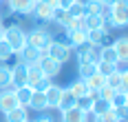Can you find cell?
Returning <instances> with one entry per match:
<instances>
[{
	"instance_id": "1",
	"label": "cell",
	"mask_w": 128,
	"mask_h": 122,
	"mask_svg": "<svg viewBox=\"0 0 128 122\" xmlns=\"http://www.w3.org/2000/svg\"><path fill=\"white\" fill-rule=\"evenodd\" d=\"M46 55H51L53 60H58L60 65L68 62L73 58V47L66 42L64 31H62V36H53V42L49 44V49H46Z\"/></svg>"
},
{
	"instance_id": "2",
	"label": "cell",
	"mask_w": 128,
	"mask_h": 122,
	"mask_svg": "<svg viewBox=\"0 0 128 122\" xmlns=\"http://www.w3.org/2000/svg\"><path fill=\"white\" fill-rule=\"evenodd\" d=\"M51 42H53V31L42 27V25H36L31 31H26V44L40 49L42 53H46V49H49Z\"/></svg>"
},
{
	"instance_id": "3",
	"label": "cell",
	"mask_w": 128,
	"mask_h": 122,
	"mask_svg": "<svg viewBox=\"0 0 128 122\" xmlns=\"http://www.w3.org/2000/svg\"><path fill=\"white\" fill-rule=\"evenodd\" d=\"M2 40L11 47L13 53H18L26 44V29H22V27H2Z\"/></svg>"
},
{
	"instance_id": "4",
	"label": "cell",
	"mask_w": 128,
	"mask_h": 122,
	"mask_svg": "<svg viewBox=\"0 0 128 122\" xmlns=\"http://www.w3.org/2000/svg\"><path fill=\"white\" fill-rule=\"evenodd\" d=\"M26 84L33 89V91H44L49 84H51V78H46L42 73V69L36 65H26Z\"/></svg>"
},
{
	"instance_id": "5",
	"label": "cell",
	"mask_w": 128,
	"mask_h": 122,
	"mask_svg": "<svg viewBox=\"0 0 128 122\" xmlns=\"http://www.w3.org/2000/svg\"><path fill=\"white\" fill-rule=\"evenodd\" d=\"M53 14H55V9L53 7H49L44 0H38L36 2V7H33V14L29 16V18H33L36 20V25H49V22H53Z\"/></svg>"
},
{
	"instance_id": "6",
	"label": "cell",
	"mask_w": 128,
	"mask_h": 122,
	"mask_svg": "<svg viewBox=\"0 0 128 122\" xmlns=\"http://www.w3.org/2000/svg\"><path fill=\"white\" fill-rule=\"evenodd\" d=\"M110 18L115 20L117 29H124L128 25V0H117L110 7Z\"/></svg>"
},
{
	"instance_id": "7",
	"label": "cell",
	"mask_w": 128,
	"mask_h": 122,
	"mask_svg": "<svg viewBox=\"0 0 128 122\" xmlns=\"http://www.w3.org/2000/svg\"><path fill=\"white\" fill-rule=\"evenodd\" d=\"M73 51L77 53V65H82V62H93V65H97V62H100V47L82 44V47H77Z\"/></svg>"
},
{
	"instance_id": "8",
	"label": "cell",
	"mask_w": 128,
	"mask_h": 122,
	"mask_svg": "<svg viewBox=\"0 0 128 122\" xmlns=\"http://www.w3.org/2000/svg\"><path fill=\"white\" fill-rule=\"evenodd\" d=\"M38 67L42 69V73L46 76V78H58L60 76V71H62V65L58 62V60H53L51 55H46V53H42V58L38 60Z\"/></svg>"
},
{
	"instance_id": "9",
	"label": "cell",
	"mask_w": 128,
	"mask_h": 122,
	"mask_svg": "<svg viewBox=\"0 0 128 122\" xmlns=\"http://www.w3.org/2000/svg\"><path fill=\"white\" fill-rule=\"evenodd\" d=\"M86 44H93V47L110 44V31H106V29H102V27L86 31Z\"/></svg>"
},
{
	"instance_id": "10",
	"label": "cell",
	"mask_w": 128,
	"mask_h": 122,
	"mask_svg": "<svg viewBox=\"0 0 128 122\" xmlns=\"http://www.w3.org/2000/svg\"><path fill=\"white\" fill-rule=\"evenodd\" d=\"M36 2H38V0H7V7H9V11H13V14L31 16Z\"/></svg>"
},
{
	"instance_id": "11",
	"label": "cell",
	"mask_w": 128,
	"mask_h": 122,
	"mask_svg": "<svg viewBox=\"0 0 128 122\" xmlns=\"http://www.w3.org/2000/svg\"><path fill=\"white\" fill-rule=\"evenodd\" d=\"M18 62H24V65H36L40 58H42V51L36 49V47H31V44H24L20 51H18Z\"/></svg>"
},
{
	"instance_id": "12",
	"label": "cell",
	"mask_w": 128,
	"mask_h": 122,
	"mask_svg": "<svg viewBox=\"0 0 128 122\" xmlns=\"http://www.w3.org/2000/svg\"><path fill=\"white\" fill-rule=\"evenodd\" d=\"M16 107H20V104H18V100H16L13 89H2V91H0V113L4 115V113L13 111Z\"/></svg>"
},
{
	"instance_id": "13",
	"label": "cell",
	"mask_w": 128,
	"mask_h": 122,
	"mask_svg": "<svg viewBox=\"0 0 128 122\" xmlns=\"http://www.w3.org/2000/svg\"><path fill=\"white\" fill-rule=\"evenodd\" d=\"M64 38L73 49H77L86 44V29H64Z\"/></svg>"
},
{
	"instance_id": "14",
	"label": "cell",
	"mask_w": 128,
	"mask_h": 122,
	"mask_svg": "<svg viewBox=\"0 0 128 122\" xmlns=\"http://www.w3.org/2000/svg\"><path fill=\"white\" fill-rule=\"evenodd\" d=\"M106 84L113 89V91H128V73H110L108 78H106Z\"/></svg>"
},
{
	"instance_id": "15",
	"label": "cell",
	"mask_w": 128,
	"mask_h": 122,
	"mask_svg": "<svg viewBox=\"0 0 128 122\" xmlns=\"http://www.w3.org/2000/svg\"><path fill=\"white\" fill-rule=\"evenodd\" d=\"M26 84V65L24 62H16L11 67V89Z\"/></svg>"
},
{
	"instance_id": "16",
	"label": "cell",
	"mask_w": 128,
	"mask_h": 122,
	"mask_svg": "<svg viewBox=\"0 0 128 122\" xmlns=\"http://www.w3.org/2000/svg\"><path fill=\"white\" fill-rule=\"evenodd\" d=\"M44 98H46V107L49 109H58L60 98H62V87H58V84L51 82V84L44 89Z\"/></svg>"
},
{
	"instance_id": "17",
	"label": "cell",
	"mask_w": 128,
	"mask_h": 122,
	"mask_svg": "<svg viewBox=\"0 0 128 122\" xmlns=\"http://www.w3.org/2000/svg\"><path fill=\"white\" fill-rule=\"evenodd\" d=\"M62 115V122H88V113H84L82 109H77V107H71V109H66V111H60Z\"/></svg>"
},
{
	"instance_id": "18",
	"label": "cell",
	"mask_w": 128,
	"mask_h": 122,
	"mask_svg": "<svg viewBox=\"0 0 128 122\" xmlns=\"http://www.w3.org/2000/svg\"><path fill=\"white\" fill-rule=\"evenodd\" d=\"M31 111H36V113H44L46 111V98H44V91H33V95H31V100H29V107Z\"/></svg>"
},
{
	"instance_id": "19",
	"label": "cell",
	"mask_w": 128,
	"mask_h": 122,
	"mask_svg": "<svg viewBox=\"0 0 128 122\" xmlns=\"http://www.w3.org/2000/svg\"><path fill=\"white\" fill-rule=\"evenodd\" d=\"M13 93H16L18 104L26 109V107H29V100H31V95H33V89H31L29 84H22V87H16V89H13Z\"/></svg>"
},
{
	"instance_id": "20",
	"label": "cell",
	"mask_w": 128,
	"mask_h": 122,
	"mask_svg": "<svg viewBox=\"0 0 128 122\" xmlns=\"http://www.w3.org/2000/svg\"><path fill=\"white\" fill-rule=\"evenodd\" d=\"M4 120L7 122H26L29 120V111H26L24 107H16L13 111L4 113Z\"/></svg>"
},
{
	"instance_id": "21",
	"label": "cell",
	"mask_w": 128,
	"mask_h": 122,
	"mask_svg": "<svg viewBox=\"0 0 128 122\" xmlns=\"http://www.w3.org/2000/svg\"><path fill=\"white\" fill-rule=\"evenodd\" d=\"M110 44H113V49H115V53H117L119 60H128V40H126V36H119Z\"/></svg>"
},
{
	"instance_id": "22",
	"label": "cell",
	"mask_w": 128,
	"mask_h": 122,
	"mask_svg": "<svg viewBox=\"0 0 128 122\" xmlns=\"http://www.w3.org/2000/svg\"><path fill=\"white\" fill-rule=\"evenodd\" d=\"M117 53L113 49V44H104L100 47V62H110V65H117Z\"/></svg>"
},
{
	"instance_id": "23",
	"label": "cell",
	"mask_w": 128,
	"mask_h": 122,
	"mask_svg": "<svg viewBox=\"0 0 128 122\" xmlns=\"http://www.w3.org/2000/svg\"><path fill=\"white\" fill-rule=\"evenodd\" d=\"M66 89H68L71 93L75 95V98H84V95H88V87H86V80H80V78H77V80H73L71 84H68V87H66Z\"/></svg>"
},
{
	"instance_id": "24",
	"label": "cell",
	"mask_w": 128,
	"mask_h": 122,
	"mask_svg": "<svg viewBox=\"0 0 128 122\" xmlns=\"http://www.w3.org/2000/svg\"><path fill=\"white\" fill-rule=\"evenodd\" d=\"M77 104V98L68 89H62V98H60V104H58V111H66V109L75 107Z\"/></svg>"
},
{
	"instance_id": "25",
	"label": "cell",
	"mask_w": 128,
	"mask_h": 122,
	"mask_svg": "<svg viewBox=\"0 0 128 122\" xmlns=\"http://www.w3.org/2000/svg\"><path fill=\"white\" fill-rule=\"evenodd\" d=\"M110 107V100H104V98H95L93 100V109H90V115L95 118V115H102V113H106Z\"/></svg>"
},
{
	"instance_id": "26",
	"label": "cell",
	"mask_w": 128,
	"mask_h": 122,
	"mask_svg": "<svg viewBox=\"0 0 128 122\" xmlns=\"http://www.w3.org/2000/svg\"><path fill=\"white\" fill-rule=\"evenodd\" d=\"M93 73H97V69L93 62H82V65H77V78L80 80H88Z\"/></svg>"
},
{
	"instance_id": "27",
	"label": "cell",
	"mask_w": 128,
	"mask_h": 122,
	"mask_svg": "<svg viewBox=\"0 0 128 122\" xmlns=\"http://www.w3.org/2000/svg\"><path fill=\"white\" fill-rule=\"evenodd\" d=\"M2 89H11V67L9 65H0V91Z\"/></svg>"
},
{
	"instance_id": "28",
	"label": "cell",
	"mask_w": 128,
	"mask_h": 122,
	"mask_svg": "<svg viewBox=\"0 0 128 122\" xmlns=\"http://www.w3.org/2000/svg\"><path fill=\"white\" fill-rule=\"evenodd\" d=\"M104 84H106V78H104V76H100V73H93L88 80H86L88 91H95V93H100V89H102Z\"/></svg>"
},
{
	"instance_id": "29",
	"label": "cell",
	"mask_w": 128,
	"mask_h": 122,
	"mask_svg": "<svg viewBox=\"0 0 128 122\" xmlns=\"http://www.w3.org/2000/svg\"><path fill=\"white\" fill-rule=\"evenodd\" d=\"M110 107H128V91H115L113 98H110Z\"/></svg>"
},
{
	"instance_id": "30",
	"label": "cell",
	"mask_w": 128,
	"mask_h": 122,
	"mask_svg": "<svg viewBox=\"0 0 128 122\" xmlns=\"http://www.w3.org/2000/svg\"><path fill=\"white\" fill-rule=\"evenodd\" d=\"M66 14L71 16V18H82L84 16V2H80V0H75L68 9H66Z\"/></svg>"
},
{
	"instance_id": "31",
	"label": "cell",
	"mask_w": 128,
	"mask_h": 122,
	"mask_svg": "<svg viewBox=\"0 0 128 122\" xmlns=\"http://www.w3.org/2000/svg\"><path fill=\"white\" fill-rule=\"evenodd\" d=\"M95 69H97V73L104 76V78H108L110 73H115V65H110V62H97Z\"/></svg>"
},
{
	"instance_id": "32",
	"label": "cell",
	"mask_w": 128,
	"mask_h": 122,
	"mask_svg": "<svg viewBox=\"0 0 128 122\" xmlns=\"http://www.w3.org/2000/svg\"><path fill=\"white\" fill-rule=\"evenodd\" d=\"M77 109H82L84 113H88L90 115V109H93V98L90 95H84V98H77Z\"/></svg>"
},
{
	"instance_id": "33",
	"label": "cell",
	"mask_w": 128,
	"mask_h": 122,
	"mask_svg": "<svg viewBox=\"0 0 128 122\" xmlns=\"http://www.w3.org/2000/svg\"><path fill=\"white\" fill-rule=\"evenodd\" d=\"M11 55H13L11 47H9L7 42H4V40H2V38H0V62H7V60H9Z\"/></svg>"
},
{
	"instance_id": "34",
	"label": "cell",
	"mask_w": 128,
	"mask_h": 122,
	"mask_svg": "<svg viewBox=\"0 0 128 122\" xmlns=\"http://www.w3.org/2000/svg\"><path fill=\"white\" fill-rule=\"evenodd\" d=\"M119 118L115 115V111L113 109H108L106 113H102V115H95V122H117Z\"/></svg>"
},
{
	"instance_id": "35",
	"label": "cell",
	"mask_w": 128,
	"mask_h": 122,
	"mask_svg": "<svg viewBox=\"0 0 128 122\" xmlns=\"http://www.w3.org/2000/svg\"><path fill=\"white\" fill-rule=\"evenodd\" d=\"M113 93H115V91H113L108 84H104L102 89H100V98H104V100H110V98H113Z\"/></svg>"
},
{
	"instance_id": "36",
	"label": "cell",
	"mask_w": 128,
	"mask_h": 122,
	"mask_svg": "<svg viewBox=\"0 0 128 122\" xmlns=\"http://www.w3.org/2000/svg\"><path fill=\"white\" fill-rule=\"evenodd\" d=\"M113 111H115V115L119 120H126V107H117V109H113Z\"/></svg>"
},
{
	"instance_id": "37",
	"label": "cell",
	"mask_w": 128,
	"mask_h": 122,
	"mask_svg": "<svg viewBox=\"0 0 128 122\" xmlns=\"http://www.w3.org/2000/svg\"><path fill=\"white\" fill-rule=\"evenodd\" d=\"M73 2H75V0H60V9H68Z\"/></svg>"
},
{
	"instance_id": "38",
	"label": "cell",
	"mask_w": 128,
	"mask_h": 122,
	"mask_svg": "<svg viewBox=\"0 0 128 122\" xmlns=\"http://www.w3.org/2000/svg\"><path fill=\"white\" fill-rule=\"evenodd\" d=\"M49 7H53V9H60V0H44Z\"/></svg>"
},
{
	"instance_id": "39",
	"label": "cell",
	"mask_w": 128,
	"mask_h": 122,
	"mask_svg": "<svg viewBox=\"0 0 128 122\" xmlns=\"http://www.w3.org/2000/svg\"><path fill=\"white\" fill-rule=\"evenodd\" d=\"M33 122H55V120H53L51 115H40L38 120H33Z\"/></svg>"
},
{
	"instance_id": "40",
	"label": "cell",
	"mask_w": 128,
	"mask_h": 122,
	"mask_svg": "<svg viewBox=\"0 0 128 122\" xmlns=\"http://www.w3.org/2000/svg\"><path fill=\"white\" fill-rule=\"evenodd\" d=\"M100 2H102L104 7H113V5H115L117 0H100Z\"/></svg>"
},
{
	"instance_id": "41",
	"label": "cell",
	"mask_w": 128,
	"mask_h": 122,
	"mask_svg": "<svg viewBox=\"0 0 128 122\" xmlns=\"http://www.w3.org/2000/svg\"><path fill=\"white\" fill-rule=\"evenodd\" d=\"M2 16H4V14H2V11H0V25H2Z\"/></svg>"
},
{
	"instance_id": "42",
	"label": "cell",
	"mask_w": 128,
	"mask_h": 122,
	"mask_svg": "<svg viewBox=\"0 0 128 122\" xmlns=\"http://www.w3.org/2000/svg\"><path fill=\"white\" fill-rule=\"evenodd\" d=\"M0 38H2V25H0Z\"/></svg>"
},
{
	"instance_id": "43",
	"label": "cell",
	"mask_w": 128,
	"mask_h": 122,
	"mask_svg": "<svg viewBox=\"0 0 128 122\" xmlns=\"http://www.w3.org/2000/svg\"><path fill=\"white\" fill-rule=\"evenodd\" d=\"M117 122H126V120H117Z\"/></svg>"
},
{
	"instance_id": "44",
	"label": "cell",
	"mask_w": 128,
	"mask_h": 122,
	"mask_svg": "<svg viewBox=\"0 0 128 122\" xmlns=\"http://www.w3.org/2000/svg\"><path fill=\"white\" fill-rule=\"evenodd\" d=\"M26 122H31V120H26Z\"/></svg>"
},
{
	"instance_id": "45",
	"label": "cell",
	"mask_w": 128,
	"mask_h": 122,
	"mask_svg": "<svg viewBox=\"0 0 128 122\" xmlns=\"http://www.w3.org/2000/svg\"><path fill=\"white\" fill-rule=\"evenodd\" d=\"M0 2H2V0H0Z\"/></svg>"
}]
</instances>
